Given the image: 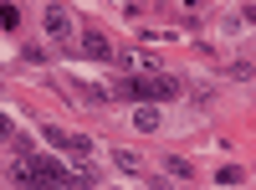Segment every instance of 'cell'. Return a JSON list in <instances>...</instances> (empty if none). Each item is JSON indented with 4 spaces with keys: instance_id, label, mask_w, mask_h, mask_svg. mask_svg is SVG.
<instances>
[{
    "instance_id": "6da1fadb",
    "label": "cell",
    "mask_w": 256,
    "mask_h": 190,
    "mask_svg": "<svg viewBox=\"0 0 256 190\" xmlns=\"http://www.w3.org/2000/svg\"><path fill=\"white\" fill-rule=\"evenodd\" d=\"M184 82L169 77V72H128L113 82V98H128V103H164V98H180Z\"/></svg>"
},
{
    "instance_id": "7a4b0ae2",
    "label": "cell",
    "mask_w": 256,
    "mask_h": 190,
    "mask_svg": "<svg viewBox=\"0 0 256 190\" xmlns=\"http://www.w3.org/2000/svg\"><path fill=\"white\" fill-rule=\"evenodd\" d=\"M46 36L52 41H72L77 36V21H72L67 6H46Z\"/></svg>"
},
{
    "instance_id": "3957f363",
    "label": "cell",
    "mask_w": 256,
    "mask_h": 190,
    "mask_svg": "<svg viewBox=\"0 0 256 190\" xmlns=\"http://www.w3.org/2000/svg\"><path fill=\"white\" fill-rule=\"evenodd\" d=\"M77 47L88 52V57H98V62H108V57H118V52H113V41L102 36V31H82V36H77Z\"/></svg>"
},
{
    "instance_id": "277c9868",
    "label": "cell",
    "mask_w": 256,
    "mask_h": 190,
    "mask_svg": "<svg viewBox=\"0 0 256 190\" xmlns=\"http://www.w3.org/2000/svg\"><path fill=\"white\" fill-rule=\"evenodd\" d=\"M134 129L138 134H154L159 129V108H154V103H134Z\"/></svg>"
},
{
    "instance_id": "5b68a950",
    "label": "cell",
    "mask_w": 256,
    "mask_h": 190,
    "mask_svg": "<svg viewBox=\"0 0 256 190\" xmlns=\"http://www.w3.org/2000/svg\"><path fill=\"white\" fill-rule=\"evenodd\" d=\"M123 67L128 72H159V57L154 52H123Z\"/></svg>"
},
{
    "instance_id": "8992f818",
    "label": "cell",
    "mask_w": 256,
    "mask_h": 190,
    "mask_svg": "<svg viewBox=\"0 0 256 190\" xmlns=\"http://www.w3.org/2000/svg\"><path fill=\"white\" fill-rule=\"evenodd\" d=\"M164 175H169V180H195V164H190L184 154H169V159H164Z\"/></svg>"
},
{
    "instance_id": "52a82bcc",
    "label": "cell",
    "mask_w": 256,
    "mask_h": 190,
    "mask_svg": "<svg viewBox=\"0 0 256 190\" xmlns=\"http://www.w3.org/2000/svg\"><path fill=\"white\" fill-rule=\"evenodd\" d=\"M77 93H82V103H92V108H102V103L113 98V88H98V82H82Z\"/></svg>"
},
{
    "instance_id": "ba28073f",
    "label": "cell",
    "mask_w": 256,
    "mask_h": 190,
    "mask_svg": "<svg viewBox=\"0 0 256 190\" xmlns=\"http://www.w3.org/2000/svg\"><path fill=\"white\" fill-rule=\"evenodd\" d=\"M113 164H118L123 175H138V164H144V159H138V154H128V149H113Z\"/></svg>"
},
{
    "instance_id": "9c48e42d",
    "label": "cell",
    "mask_w": 256,
    "mask_h": 190,
    "mask_svg": "<svg viewBox=\"0 0 256 190\" xmlns=\"http://www.w3.org/2000/svg\"><path fill=\"white\" fill-rule=\"evenodd\" d=\"M41 134H46V144H52V149H67V144H72V134H67V129H56V123H46Z\"/></svg>"
},
{
    "instance_id": "30bf717a",
    "label": "cell",
    "mask_w": 256,
    "mask_h": 190,
    "mask_svg": "<svg viewBox=\"0 0 256 190\" xmlns=\"http://www.w3.org/2000/svg\"><path fill=\"white\" fill-rule=\"evenodd\" d=\"M67 154H72V159H92V139H82V134H72V144H67Z\"/></svg>"
},
{
    "instance_id": "8fae6325",
    "label": "cell",
    "mask_w": 256,
    "mask_h": 190,
    "mask_svg": "<svg viewBox=\"0 0 256 190\" xmlns=\"http://www.w3.org/2000/svg\"><path fill=\"white\" fill-rule=\"evenodd\" d=\"M226 77H236V82H251V77H256V67H251V62H226Z\"/></svg>"
},
{
    "instance_id": "7c38bea8",
    "label": "cell",
    "mask_w": 256,
    "mask_h": 190,
    "mask_svg": "<svg viewBox=\"0 0 256 190\" xmlns=\"http://www.w3.org/2000/svg\"><path fill=\"white\" fill-rule=\"evenodd\" d=\"M216 180H220V185H241L246 175H241V164H220V170H216Z\"/></svg>"
},
{
    "instance_id": "4fadbf2b",
    "label": "cell",
    "mask_w": 256,
    "mask_h": 190,
    "mask_svg": "<svg viewBox=\"0 0 256 190\" xmlns=\"http://www.w3.org/2000/svg\"><path fill=\"white\" fill-rule=\"evenodd\" d=\"M0 26L16 31V26H20V11H16V6H6V11H0Z\"/></svg>"
},
{
    "instance_id": "5bb4252c",
    "label": "cell",
    "mask_w": 256,
    "mask_h": 190,
    "mask_svg": "<svg viewBox=\"0 0 256 190\" xmlns=\"http://www.w3.org/2000/svg\"><path fill=\"white\" fill-rule=\"evenodd\" d=\"M184 6H200V0H184Z\"/></svg>"
}]
</instances>
